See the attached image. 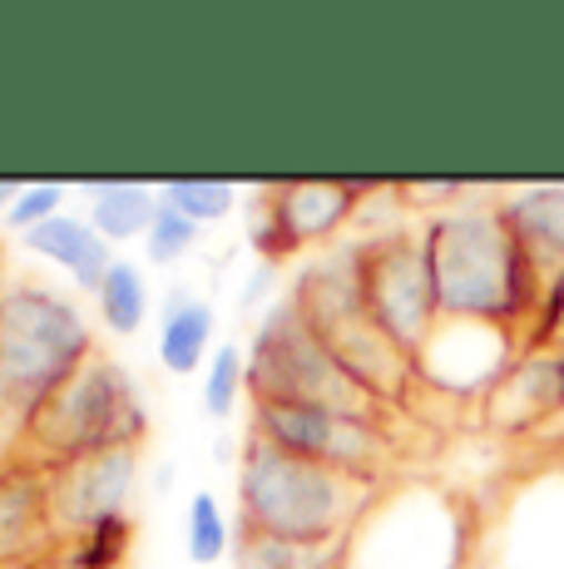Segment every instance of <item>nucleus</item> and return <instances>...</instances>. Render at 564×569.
<instances>
[{
  "label": "nucleus",
  "mask_w": 564,
  "mask_h": 569,
  "mask_svg": "<svg viewBox=\"0 0 564 569\" xmlns=\"http://www.w3.org/2000/svg\"><path fill=\"white\" fill-rule=\"evenodd\" d=\"M90 193V223L104 243H144V233L154 228L159 213V189L139 179H90L84 183Z\"/></svg>",
  "instance_id": "obj_17"
},
{
  "label": "nucleus",
  "mask_w": 564,
  "mask_h": 569,
  "mask_svg": "<svg viewBox=\"0 0 564 569\" xmlns=\"http://www.w3.org/2000/svg\"><path fill=\"white\" fill-rule=\"evenodd\" d=\"M288 298L298 302V312L308 317V327L322 337V347L338 357V367L376 407H386V411L406 407V397L421 387L416 357L401 352L392 337L376 327V317L366 312L362 288H356L352 243L312 258L308 268L298 272Z\"/></svg>",
  "instance_id": "obj_4"
},
{
  "label": "nucleus",
  "mask_w": 564,
  "mask_h": 569,
  "mask_svg": "<svg viewBox=\"0 0 564 569\" xmlns=\"http://www.w3.org/2000/svg\"><path fill=\"white\" fill-rule=\"evenodd\" d=\"M159 199L203 228V223H219V218H228L238 208V183H228V179H169V183H159Z\"/></svg>",
  "instance_id": "obj_21"
},
{
  "label": "nucleus",
  "mask_w": 564,
  "mask_h": 569,
  "mask_svg": "<svg viewBox=\"0 0 564 569\" xmlns=\"http://www.w3.org/2000/svg\"><path fill=\"white\" fill-rule=\"evenodd\" d=\"M94 352V327L70 292L0 278V426L16 441Z\"/></svg>",
  "instance_id": "obj_2"
},
{
  "label": "nucleus",
  "mask_w": 564,
  "mask_h": 569,
  "mask_svg": "<svg viewBox=\"0 0 564 569\" xmlns=\"http://www.w3.org/2000/svg\"><path fill=\"white\" fill-rule=\"evenodd\" d=\"M382 486L312 466L248 431L238 451V530L298 545H342Z\"/></svg>",
  "instance_id": "obj_3"
},
{
  "label": "nucleus",
  "mask_w": 564,
  "mask_h": 569,
  "mask_svg": "<svg viewBox=\"0 0 564 569\" xmlns=\"http://www.w3.org/2000/svg\"><path fill=\"white\" fill-rule=\"evenodd\" d=\"M248 401L253 407L258 401H302V407L386 421V407H376L338 367V357L322 347V337L308 327L292 298H278L248 342Z\"/></svg>",
  "instance_id": "obj_6"
},
{
  "label": "nucleus",
  "mask_w": 564,
  "mask_h": 569,
  "mask_svg": "<svg viewBox=\"0 0 564 569\" xmlns=\"http://www.w3.org/2000/svg\"><path fill=\"white\" fill-rule=\"evenodd\" d=\"M193 243H199V223H193V218H183L179 208L159 203L154 228L144 233V258H149V268H173L179 258L193 253Z\"/></svg>",
  "instance_id": "obj_23"
},
{
  "label": "nucleus",
  "mask_w": 564,
  "mask_h": 569,
  "mask_svg": "<svg viewBox=\"0 0 564 569\" xmlns=\"http://www.w3.org/2000/svg\"><path fill=\"white\" fill-rule=\"evenodd\" d=\"M20 248H26L30 258L60 268L80 292H100L104 272L114 268V243H104L90 218H74V213H60V218H50V223L30 228V233L20 238Z\"/></svg>",
  "instance_id": "obj_14"
},
{
  "label": "nucleus",
  "mask_w": 564,
  "mask_h": 569,
  "mask_svg": "<svg viewBox=\"0 0 564 569\" xmlns=\"http://www.w3.org/2000/svg\"><path fill=\"white\" fill-rule=\"evenodd\" d=\"M505 223L515 228L520 248L540 268V278L564 262V183H530V189L501 199Z\"/></svg>",
  "instance_id": "obj_16"
},
{
  "label": "nucleus",
  "mask_w": 564,
  "mask_h": 569,
  "mask_svg": "<svg viewBox=\"0 0 564 569\" xmlns=\"http://www.w3.org/2000/svg\"><path fill=\"white\" fill-rule=\"evenodd\" d=\"M243 391H248V352L228 342L209 357V367H203V411H209L213 421H228Z\"/></svg>",
  "instance_id": "obj_22"
},
{
  "label": "nucleus",
  "mask_w": 564,
  "mask_h": 569,
  "mask_svg": "<svg viewBox=\"0 0 564 569\" xmlns=\"http://www.w3.org/2000/svg\"><path fill=\"white\" fill-rule=\"evenodd\" d=\"M233 555H238V569H342L346 540L342 545H298V540H273V535L238 530Z\"/></svg>",
  "instance_id": "obj_19"
},
{
  "label": "nucleus",
  "mask_w": 564,
  "mask_h": 569,
  "mask_svg": "<svg viewBox=\"0 0 564 569\" xmlns=\"http://www.w3.org/2000/svg\"><path fill=\"white\" fill-rule=\"evenodd\" d=\"M248 431L273 441L278 451L302 456L312 466L342 470V476L382 486V470L392 461V431L386 421L342 416L328 407H302V401H258L248 416Z\"/></svg>",
  "instance_id": "obj_9"
},
{
  "label": "nucleus",
  "mask_w": 564,
  "mask_h": 569,
  "mask_svg": "<svg viewBox=\"0 0 564 569\" xmlns=\"http://www.w3.org/2000/svg\"><path fill=\"white\" fill-rule=\"evenodd\" d=\"M555 357H560V371H564V342H555Z\"/></svg>",
  "instance_id": "obj_28"
},
{
  "label": "nucleus",
  "mask_w": 564,
  "mask_h": 569,
  "mask_svg": "<svg viewBox=\"0 0 564 569\" xmlns=\"http://www.w3.org/2000/svg\"><path fill=\"white\" fill-rule=\"evenodd\" d=\"M60 545L56 516H50V470L16 456L0 466V565L40 555L46 560Z\"/></svg>",
  "instance_id": "obj_13"
},
{
  "label": "nucleus",
  "mask_w": 564,
  "mask_h": 569,
  "mask_svg": "<svg viewBox=\"0 0 564 569\" xmlns=\"http://www.w3.org/2000/svg\"><path fill=\"white\" fill-rule=\"evenodd\" d=\"M139 461H144V451H104L50 470V516H56L60 545L80 540L104 520L129 516Z\"/></svg>",
  "instance_id": "obj_11"
},
{
  "label": "nucleus",
  "mask_w": 564,
  "mask_h": 569,
  "mask_svg": "<svg viewBox=\"0 0 564 569\" xmlns=\"http://www.w3.org/2000/svg\"><path fill=\"white\" fill-rule=\"evenodd\" d=\"M20 189H26V183H16V179H0V213H6V208L20 199Z\"/></svg>",
  "instance_id": "obj_27"
},
{
  "label": "nucleus",
  "mask_w": 564,
  "mask_h": 569,
  "mask_svg": "<svg viewBox=\"0 0 564 569\" xmlns=\"http://www.w3.org/2000/svg\"><path fill=\"white\" fill-rule=\"evenodd\" d=\"M520 352H525V337L510 332V327L441 317L431 342L416 352V371L421 387H436L446 397H491V387L515 367Z\"/></svg>",
  "instance_id": "obj_10"
},
{
  "label": "nucleus",
  "mask_w": 564,
  "mask_h": 569,
  "mask_svg": "<svg viewBox=\"0 0 564 569\" xmlns=\"http://www.w3.org/2000/svg\"><path fill=\"white\" fill-rule=\"evenodd\" d=\"M382 183L372 179H273L258 183L253 203H248V243L258 262H278L292 253L322 248L356 218L366 193Z\"/></svg>",
  "instance_id": "obj_8"
},
{
  "label": "nucleus",
  "mask_w": 564,
  "mask_h": 569,
  "mask_svg": "<svg viewBox=\"0 0 564 569\" xmlns=\"http://www.w3.org/2000/svg\"><path fill=\"white\" fill-rule=\"evenodd\" d=\"M392 193L396 199H406L411 208H431V218H436V213H446V208L471 203L475 183H465V179H426V183L406 179V183H392Z\"/></svg>",
  "instance_id": "obj_26"
},
{
  "label": "nucleus",
  "mask_w": 564,
  "mask_h": 569,
  "mask_svg": "<svg viewBox=\"0 0 564 569\" xmlns=\"http://www.w3.org/2000/svg\"><path fill=\"white\" fill-rule=\"evenodd\" d=\"M356 258V288H362L366 312L376 317L386 337L401 352L416 357L441 327V302H436V278H431L426 243L421 233L392 228V233H372L352 243Z\"/></svg>",
  "instance_id": "obj_7"
},
{
  "label": "nucleus",
  "mask_w": 564,
  "mask_h": 569,
  "mask_svg": "<svg viewBox=\"0 0 564 569\" xmlns=\"http://www.w3.org/2000/svg\"><path fill=\"white\" fill-rule=\"evenodd\" d=\"M213 302H203L193 288H169L164 308H159V337H154V352L159 367L169 377H193V371L209 367V357L219 352L213 347Z\"/></svg>",
  "instance_id": "obj_15"
},
{
  "label": "nucleus",
  "mask_w": 564,
  "mask_h": 569,
  "mask_svg": "<svg viewBox=\"0 0 564 569\" xmlns=\"http://www.w3.org/2000/svg\"><path fill=\"white\" fill-rule=\"evenodd\" d=\"M238 530L223 516V500L213 490H193L189 496V520H183V550L193 565H219L233 550Z\"/></svg>",
  "instance_id": "obj_20"
},
{
  "label": "nucleus",
  "mask_w": 564,
  "mask_h": 569,
  "mask_svg": "<svg viewBox=\"0 0 564 569\" xmlns=\"http://www.w3.org/2000/svg\"><path fill=\"white\" fill-rule=\"evenodd\" d=\"M149 426L154 421L139 397V381L124 371V362L94 352L46 401V411L26 426L20 441H26V461L56 470L104 451H144Z\"/></svg>",
  "instance_id": "obj_5"
},
{
  "label": "nucleus",
  "mask_w": 564,
  "mask_h": 569,
  "mask_svg": "<svg viewBox=\"0 0 564 569\" xmlns=\"http://www.w3.org/2000/svg\"><path fill=\"white\" fill-rule=\"evenodd\" d=\"M74 555H80L90 569H119L129 560V545H134V516H119V520H104L94 525L90 535L80 540H64Z\"/></svg>",
  "instance_id": "obj_24"
},
{
  "label": "nucleus",
  "mask_w": 564,
  "mask_h": 569,
  "mask_svg": "<svg viewBox=\"0 0 564 569\" xmlns=\"http://www.w3.org/2000/svg\"><path fill=\"white\" fill-rule=\"evenodd\" d=\"M421 243H426L431 278H436L441 317L510 327L530 347V327H535L545 278H540V268L520 248L515 228L505 223L501 199L495 203L471 199L461 208L426 218Z\"/></svg>",
  "instance_id": "obj_1"
},
{
  "label": "nucleus",
  "mask_w": 564,
  "mask_h": 569,
  "mask_svg": "<svg viewBox=\"0 0 564 569\" xmlns=\"http://www.w3.org/2000/svg\"><path fill=\"white\" fill-rule=\"evenodd\" d=\"M564 411V371L555 347H525L485 397V421L501 436H540Z\"/></svg>",
  "instance_id": "obj_12"
},
{
  "label": "nucleus",
  "mask_w": 564,
  "mask_h": 569,
  "mask_svg": "<svg viewBox=\"0 0 564 569\" xmlns=\"http://www.w3.org/2000/svg\"><path fill=\"white\" fill-rule=\"evenodd\" d=\"M64 199H70V189L56 179H36V183H26L20 189V199L6 208V223L16 228L20 238L30 233V228H40V223H50V218H60L64 213Z\"/></svg>",
  "instance_id": "obj_25"
},
{
  "label": "nucleus",
  "mask_w": 564,
  "mask_h": 569,
  "mask_svg": "<svg viewBox=\"0 0 564 569\" xmlns=\"http://www.w3.org/2000/svg\"><path fill=\"white\" fill-rule=\"evenodd\" d=\"M149 302H154V292H149L144 268H139L134 258H114V268L104 272L100 292H94L100 327L110 337H134L139 327H144V317H149Z\"/></svg>",
  "instance_id": "obj_18"
}]
</instances>
